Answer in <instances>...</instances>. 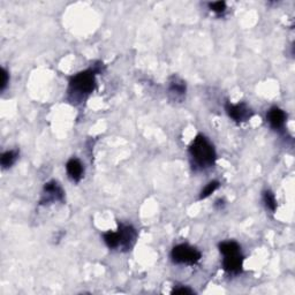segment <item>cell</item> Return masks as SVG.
Returning a JSON list of instances; mask_svg holds the SVG:
<instances>
[{"mask_svg":"<svg viewBox=\"0 0 295 295\" xmlns=\"http://www.w3.org/2000/svg\"><path fill=\"white\" fill-rule=\"evenodd\" d=\"M17 158H18L17 150H8L3 152L1 157H0V164H1V167L3 170L9 169V167H12L14 164H15Z\"/></svg>","mask_w":295,"mask_h":295,"instance_id":"cell-11","label":"cell"},{"mask_svg":"<svg viewBox=\"0 0 295 295\" xmlns=\"http://www.w3.org/2000/svg\"><path fill=\"white\" fill-rule=\"evenodd\" d=\"M99 72L98 68L85 69L70 77L69 80V93L74 98L87 97L96 89V75Z\"/></svg>","mask_w":295,"mask_h":295,"instance_id":"cell-3","label":"cell"},{"mask_svg":"<svg viewBox=\"0 0 295 295\" xmlns=\"http://www.w3.org/2000/svg\"><path fill=\"white\" fill-rule=\"evenodd\" d=\"M171 259L175 264L195 265L202 259V254L197 248L187 244L175 246L171 252Z\"/></svg>","mask_w":295,"mask_h":295,"instance_id":"cell-4","label":"cell"},{"mask_svg":"<svg viewBox=\"0 0 295 295\" xmlns=\"http://www.w3.org/2000/svg\"><path fill=\"white\" fill-rule=\"evenodd\" d=\"M8 82H9V74L5 68H2L1 69V83H0V89H1V91L5 90L7 84H8Z\"/></svg>","mask_w":295,"mask_h":295,"instance_id":"cell-16","label":"cell"},{"mask_svg":"<svg viewBox=\"0 0 295 295\" xmlns=\"http://www.w3.org/2000/svg\"><path fill=\"white\" fill-rule=\"evenodd\" d=\"M263 202L268 210H270L271 212L277 210V199H276L275 194L271 190H265L263 193Z\"/></svg>","mask_w":295,"mask_h":295,"instance_id":"cell-12","label":"cell"},{"mask_svg":"<svg viewBox=\"0 0 295 295\" xmlns=\"http://www.w3.org/2000/svg\"><path fill=\"white\" fill-rule=\"evenodd\" d=\"M172 294H194V291L187 286H177L172 291Z\"/></svg>","mask_w":295,"mask_h":295,"instance_id":"cell-17","label":"cell"},{"mask_svg":"<svg viewBox=\"0 0 295 295\" xmlns=\"http://www.w3.org/2000/svg\"><path fill=\"white\" fill-rule=\"evenodd\" d=\"M169 91L171 95H174L175 98H182L186 93V84L185 82L179 78L177 76L172 77V80L170 81V87H169Z\"/></svg>","mask_w":295,"mask_h":295,"instance_id":"cell-10","label":"cell"},{"mask_svg":"<svg viewBox=\"0 0 295 295\" xmlns=\"http://www.w3.org/2000/svg\"><path fill=\"white\" fill-rule=\"evenodd\" d=\"M66 171L69 179L74 182H80L83 178L84 169L82 163L77 158H70L66 164Z\"/></svg>","mask_w":295,"mask_h":295,"instance_id":"cell-9","label":"cell"},{"mask_svg":"<svg viewBox=\"0 0 295 295\" xmlns=\"http://www.w3.org/2000/svg\"><path fill=\"white\" fill-rule=\"evenodd\" d=\"M226 113L233 121L238 122H245L248 121L253 117V111L249 109L246 103H238V104H231L226 103L225 105Z\"/></svg>","mask_w":295,"mask_h":295,"instance_id":"cell-6","label":"cell"},{"mask_svg":"<svg viewBox=\"0 0 295 295\" xmlns=\"http://www.w3.org/2000/svg\"><path fill=\"white\" fill-rule=\"evenodd\" d=\"M219 186H220V182L217 180L209 182V184L202 189V192H201L200 200H205V199H208L209 196H211L212 194H214L216 190L219 188Z\"/></svg>","mask_w":295,"mask_h":295,"instance_id":"cell-13","label":"cell"},{"mask_svg":"<svg viewBox=\"0 0 295 295\" xmlns=\"http://www.w3.org/2000/svg\"><path fill=\"white\" fill-rule=\"evenodd\" d=\"M219 252L224 256L222 267L227 274L239 275L244 267V255L241 246L235 241H224L219 244Z\"/></svg>","mask_w":295,"mask_h":295,"instance_id":"cell-2","label":"cell"},{"mask_svg":"<svg viewBox=\"0 0 295 295\" xmlns=\"http://www.w3.org/2000/svg\"><path fill=\"white\" fill-rule=\"evenodd\" d=\"M63 199H65V192L57 181H50L44 186L40 203L46 204L48 202H54V201L63 202Z\"/></svg>","mask_w":295,"mask_h":295,"instance_id":"cell-7","label":"cell"},{"mask_svg":"<svg viewBox=\"0 0 295 295\" xmlns=\"http://www.w3.org/2000/svg\"><path fill=\"white\" fill-rule=\"evenodd\" d=\"M215 207H216V208H218L219 210H222V209H223L224 207H225V201L222 200V199L217 200V201H216V203H215Z\"/></svg>","mask_w":295,"mask_h":295,"instance_id":"cell-18","label":"cell"},{"mask_svg":"<svg viewBox=\"0 0 295 295\" xmlns=\"http://www.w3.org/2000/svg\"><path fill=\"white\" fill-rule=\"evenodd\" d=\"M189 155L193 160V165L199 167L200 170L210 169L217 160V152L214 144L202 134H199L193 140L189 147Z\"/></svg>","mask_w":295,"mask_h":295,"instance_id":"cell-1","label":"cell"},{"mask_svg":"<svg viewBox=\"0 0 295 295\" xmlns=\"http://www.w3.org/2000/svg\"><path fill=\"white\" fill-rule=\"evenodd\" d=\"M118 240H119V248L128 252L135 245L137 232L132 225H125V224H119L118 226Z\"/></svg>","mask_w":295,"mask_h":295,"instance_id":"cell-5","label":"cell"},{"mask_svg":"<svg viewBox=\"0 0 295 295\" xmlns=\"http://www.w3.org/2000/svg\"><path fill=\"white\" fill-rule=\"evenodd\" d=\"M103 239H104V242H105L106 246L110 249L119 248V240H118L117 232H112V231H109V232L103 234Z\"/></svg>","mask_w":295,"mask_h":295,"instance_id":"cell-14","label":"cell"},{"mask_svg":"<svg viewBox=\"0 0 295 295\" xmlns=\"http://www.w3.org/2000/svg\"><path fill=\"white\" fill-rule=\"evenodd\" d=\"M208 6H209V9H210L211 12H214L215 14H217V15H222V14L226 12V8H227L225 1L209 2Z\"/></svg>","mask_w":295,"mask_h":295,"instance_id":"cell-15","label":"cell"},{"mask_svg":"<svg viewBox=\"0 0 295 295\" xmlns=\"http://www.w3.org/2000/svg\"><path fill=\"white\" fill-rule=\"evenodd\" d=\"M267 119H268L269 125H270L272 129L282 130L284 129V127H285L286 120H287V114L285 113V111H283L277 106H274L268 111Z\"/></svg>","mask_w":295,"mask_h":295,"instance_id":"cell-8","label":"cell"}]
</instances>
